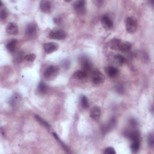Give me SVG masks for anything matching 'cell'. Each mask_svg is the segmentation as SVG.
Here are the masks:
<instances>
[{"label":"cell","instance_id":"1","mask_svg":"<svg viewBox=\"0 0 154 154\" xmlns=\"http://www.w3.org/2000/svg\"><path fill=\"white\" fill-rule=\"evenodd\" d=\"M59 72V68L54 65L48 66L44 72V77L47 80H52L57 77Z\"/></svg>","mask_w":154,"mask_h":154},{"label":"cell","instance_id":"2","mask_svg":"<svg viewBox=\"0 0 154 154\" xmlns=\"http://www.w3.org/2000/svg\"><path fill=\"white\" fill-rule=\"evenodd\" d=\"M126 28L127 32L130 34H133L137 32L138 23L137 19L134 17H128L125 21Z\"/></svg>","mask_w":154,"mask_h":154},{"label":"cell","instance_id":"3","mask_svg":"<svg viewBox=\"0 0 154 154\" xmlns=\"http://www.w3.org/2000/svg\"><path fill=\"white\" fill-rule=\"evenodd\" d=\"M104 75L98 70L95 69L92 71V81L95 85H100L104 81Z\"/></svg>","mask_w":154,"mask_h":154},{"label":"cell","instance_id":"4","mask_svg":"<svg viewBox=\"0 0 154 154\" xmlns=\"http://www.w3.org/2000/svg\"><path fill=\"white\" fill-rule=\"evenodd\" d=\"M81 67L82 68V71H85V72H90L92 71V67L93 65L91 63V62L86 57H82L80 58V60Z\"/></svg>","mask_w":154,"mask_h":154},{"label":"cell","instance_id":"5","mask_svg":"<svg viewBox=\"0 0 154 154\" xmlns=\"http://www.w3.org/2000/svg\"><path fill=\"white\" fill-rule=\"evenodd\" d=\"M37 34V25L34 23H30L28 24L26 28V35L27 36L30 38L33 39L36 37Z\"/></svg>","mask_w":154,"mask_h":154},{"label":"cell","instance_id":"6","mask_svg":"<svg viewBox=\"0 0 154 154\" xmlns=\"http://www.w3.org/2000/svg\"><path fill=\"white\" fill-rule=\"evenodd\" d=\"M74 8L77 13L84 15L86 13V1L83 0L75 1L74 4Z\"/></svg>","mask_w":154,"mask_h":154},{"label":"cell","instance_id":"7","mask_svg":"<svg viewBox=\"0 0 154 154\" xmlns=\"http://www.w3.org/2000/svg\"><path fill=\"white\" fill-rule=\"evenodd\" d=\"M49 37L52 39L63 40L66 37V33L63 30L52 31L49 33Z\"/></svg>","mask_w":154,"mask_h":154},{"label":"cell","instance_id":"8","mask_svg":"<svg viewBox=\"0 0 154 154\" xmlns=\"http://www.w3.org/2000/svg\"><path fill=\"white\" fill-rule=\"evenodd\" d=\"M90 116L94 121L99 122L101 117L100 108L97 106H95L92 107L90 111Z\"/></svg>","mask_w":154,"mask_h":154},{"label":"cell","instance_id":"9","mask_svg":"<svg viewBox=\"0 0 154 154\" xmlns=\"http://www.w3.org/2000/svg\"><path fill=\"white\" fill-rule=\"evenodd\" d=\"M43 47L47 53L51 54L58 50L59 45L54 42H48V43H45Z\"/></svg>","mask_w":154,"mask_h":154},{"label":"cell","instance_id":"10","mask_svg":"<svg viewBox=\"0 0 154 154\" xmlns=\"http://www.w3.org/2000/svg\"><path fill=\"white\" fill-rule=\"evenodd\" d=\"M101 24L105 29L110 30L113 26V22L107 15H104L101 18Z\"/></svg>","mask_w":154,"mask_h":154},{"label":"cell","instance_id":"11","mask_svg":"<svg viewBox=\"0 0 154 154\" xmlns=\"http://www.w3.org/2000/svg\"><path fill=\"white\" fill-rule=\"evenodd\" d=\"M6 32L11 35H15L18 33V27L16 24L9 23L6 27Z\"/></svg>","mask_w":154,"mask_h":154},{"label":"cell","instance_id":"12","mask_svg":"<svg viewBox=\"0 0 154 154\" xmlns=\"http://www.w3.org/2000/svg\"><path fill=\"white\" fill-rule=\"evenodd\" d=\"M40 9L44 13H49L51 10V3L49 1L43 0L40 3Z\"/></svg>","mask_w":154,"mask_h":154},{"label":"cell","instance_id":"13","mask_svg":"<svg viewBox=\"0 0 154 154\" xmlns=\"http://www.w3.org/2000/svg\"><path fill=\"white\" fill-rule=\"evenodd\" d=\"M132 44L129 42H122L121 41L119 45V50L122 52H129L132 48Z\"/></svg>","mask_w":154,"mask_h":154},{"label":"cell","instance_id":"14","mask_svg":"<svg viewBox=\"0 0 154 154\" xmlns=\"http://www.w3.org/2000/svg\"><path fill=\"white\" fill-rule=\"evenodd\" d=\"M116 124V120L115 119H111L110 120V122L103 127L102 133L104 134H105V133H107L108 131L111 130L115 127Z\"/></svg>","mask_w":154,"mask_h":154},{"label":"cell","instance_id":"15","mask_svg":"<svg viewBox=\"0 0 154 154\" xmlns=\"http://www.w3.org/2000/svg\"><path fill=\"white\" fill-rule=\"evenodd\" d=\"M105 72L109 77H114L118 74L119 70L114 66H108L106 67Z\"/></svg>","mask_w":154,"mask_h":154},{"label":"cell","instance_id":"16","mask_svg":"<svg viewBox=\"0 0 154 154\" xmlns=\"http://www.w3.org/2000/svg\"><path fill=\"white\" fill-rule=\"evenodd\" d=\"M18 45V40L16 39L11 40L7 44L6 48L10 52H15Z\"/></svg>","mask_w":154,"mask_h":154},{"label":"cell","instance_id":"17","mask_svg":"<svg viewBox=\"0 0 154 154\" xmlns=\"http://www.w3.org/2000/svg\"><path fill=\"white\" fill-rule=\"evenodd\" d=\"M121 40L119 39H113L109 42V47L111 49L114 50H119V45Z\"/></svg>","mask_w":154,"mask_h":154},{"label":"cell","instance_id":"18","mask_svg":"<svg viewBox=\"0 0 154 154\" xmlns=\"http://www.w3.org/2000/svg\"><path fill=\"white\" fill-rule=\"evenodd\" d=\"M87 73L83 71H77L74 73V74L73 75V77L75 79L80 80L86 78L87 77Z\"/></svg>","mask_w":154,"mask_h":154},{"label":"cell","instance_id":"19","mask_svg":"<svg viewBox=\"0 0 154 154\" xmlns=\"http://www.w3.org/2000/svg\"><path fill=\"white\" fill-rule=\"evenodd\" d=\"M81 105L84 108H87L89 107V102L87 99V97L86 96H81L80 99Z\"/></svg>","mask_w":154,"mask_h":154},{"label":"cell","instance_id":"20","mask_svg":"<svg viewBox=\"0 0 154 154\" xmlns=\"http://www.w3.org/2000/svg\"><path fill=\"white\" fill-rule=\"evenodd\" d=\"M19 101H20V96H19L17 94H15L11 97L10 103L12 106H15L19 103Z\"/></svg>","mask_w":154,"mask_h":154},{"label":"cell","instance_id":"21","mask_svg":"<svg viewBox=\"0 0 154 154\" xmlns=\"http://www.w3.org/2000/svg\"><path fill=\"white\" fill-rule=\"evenodd\" d=\"M35 118H36V119L37 120V121L38 122H39L42 125H43L44 127H45L47 128V129H50L51 127H50L49 124L48 122H47L45 120H44L42 118H41L39 116L36 115V116H35Z\"/></svg>","mask_w":154,"mask_h":154},{"label":"cell","instance_id":"22","mask_svg":"<svg viewBox=\"0 0 154 154\" xmlns=\"http://www.w3.org/2000/svg\"><path fill=\"white\" fill-rule=\"evenodd\" d=\"M115 60L116 61V62L117 63V64H119V65H122L123 64H124L125 63V58L123 57V55H120V54H117L115 56Z\"/></svg>","mask_w":154,"mask_h":154},{"label":"cell","instance_id":"23","mask_svg":"<svg viewBox=\"0 0 154 154\" xmlns=\"http://www.w3.org/2000/svg\"><path fill=\"white\" fill-rule=\"evenodd\" d=\"M38 91L41 94H44L47 91V86L44 82H40L39 86H38Z\"/></svg>","mask_w":154,"mask_h":154},{"label":"cell","instance_id":"24","mask_svg":"<svg viewBox=\"0 0 154 154\" xmlns=\"http://www.w3.org/2000/svg\"><path fill=\"white\" fill-rule=\"evenodd\" d=\"M36 58V56L35 54H28L27 55L25 56V60H27V62H32L33 61L35 60Z\"/></svg>","mask_w":154,"mask_h":154},{"label":"cell","instance_id":"25","mask_svg":"<svg viewBox=\"0 0 154 154\" xmlns=\"http://www.w3.org/2000/svg\"><path fill=\"white\" fill-rule=\"evenodd\" d=\"M8 15V13L6 9H1V11H0V18L2 20L6 19V18L7 17Z\"/></svg>","mask_w":154,"mask_h":154},{"label":"cell","instance_id":"26","mask_svg":"<svg viewBox=\"0 0 154 154\" xmlns=\"http://www.w3.org/2000/svg\"><path fill=\"white\" fill-rule=\"evenodd\" d=\"M24 58H25V57L24 56V54H23V52H18L16 55H15V59L16 62H20Z\"/></svg>","mask_w":154,"mask_h":154},{"label":"cell","instance_id":"27","mask_svg":"<svg viewBox=\"0 0 154 154\" xmlns=\"http://www.w3.org/2000/svg\"><path fill=\"white\" fill-rule=\"evenodd\" d=\"M52 134H53V135L54 136V137H55L56 139H57V141H59V142H60V144H61V145L63 146V148L64 149V150H66L67 152H68V149L67 148V147L66 146V145H64V143L62 142V141L60 139V138L59 137V136H58L57 134H56L55 133H52Z\"/></svg>","mask_w":154,"mask_h":154},{"label":"cell","instance_id":"28","mask_svg":"<svg viewBox=\"0 0 154 154\" xmlns=\"http://www.w3.org/2000/svg\"><path fill=\"white\" fill-rule=\"evenodd\" d=\"M148 144L149 145V146H150L152 148H153V145H154V138H153V136L152 134H150L148 135Z\"/></svg>","mask_w":154,"mask_h":154},{"label":"cell","instance_id":"29","mask_svg":"<svg viewBox=\"0 0 154 154\" xmlns=\"http://www.w3.org/2000/svg\"><path fill=\"white\" fill-rule=\"evenodd\" d=\"M116 152L115 150V149L112 147H108L107 149H105L104 151V153L107 154H115Z\"/></svg>","mask_w":154,"mask_h":154},{"label":"cell","instance_id":"30","mask_svg":"<svg viewBox=\"0 0 154 154\" xmlns=\"http://www.w3.org/2000/svg\"><path fill=\"white\" fill-rule=\"evenodd\" d=\"M116 90L117 91V92H119V93H122L124 92V89L123 87L121 86V85H119L116 87Z\"/></svg>","mask_w":154,"mask_h":154}]
</instances>
